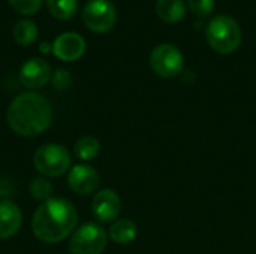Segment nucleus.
<instances>
[{"label":"nucleus","mask_w":256,"mask_h":254,"mask_svg":"<svg viewBox=\"0 0 256 254\" xmlns=\"http://www.w3.org/2000/svg\"><path fill=\"white\" fill-rule=\"evenodd\" d=\"M156 13L168 24H177L186 16L184 0H158Z\"/></svg>","instance_id":"ddd939ff"},{"label":"nucleus","mask_w":256,"mask_h":254,"mask_svg":"<svg viewBox=\"0 0 256 254\" xmlns=\"http://www.w3.org/2000/svg\"><path fill=\"white\" fill-rule=\"evenodd\" d=\"M188 6L194 15L200 18H207L214 10L216 1L214 0H188Z\"/></svg>","instance_id":"6ab92c4d"},{"label":"nucleus","mask_w":256,"mask_h":254,"mask_svg":"<svg viewBox=\"0 0 256 254\" xmlns=\"http://www.w3.org/2000/svg\"><path fill=\"white\" fill-rule=\"evenodd\" d=\"M8 1L16 12L22 15H33L42 6V0H8Z\"/></svg>","instance_id":"aec40b11"},{"label":"nucleus","mask_w":256,"mask_h":254,"mask_svg":"<svg viewBox=\"0 0 256 254\" xmlns=\"http://www.w3.org/2000/svg\"><path fill=\"white\" fill-rule=\"evenodd\" d=\"M82 19L94 33L110 31L117 19V12L110 0H90L82 9Z\"/></svg>","instance_id":"0eeeda50"},{"label":"nucleus","mask_w":256,"mask_h":254,"mask_svg":"<svg viewBox=\"0 0 256 254\" xmlns=\"http://www.w3.org/2000/svg\"><path fill=\"white\" fill-rule=\"evenodd\" d=\"M100 151V144L93 136H82L76 141L74 153L80 160H93Z\"/></svg>","instance_id":"dca6fc26"},{"label":"nucleus","mask_w":256,"mask_h":254,"mask_svg":"<svg viewBox=\"0 0 256 254\" xmlns=\"http://www.w3.org/2000/svg\"><path fill=\"white\" fill-rule=\"evenodd\" d=\"M100 177L98 171L88 165H76L70 169L68 175V184L76 195H92L98 190Z\"/></svg>","instance_id":"6e6552de"},{"label":"nucleus","mask_w":256,"mask_h":254,"mask_svg":"<svg viewBox=\"0 0 256 254\" xmlns=\"http://www.w3.org/2000/svg\"><path fill=\"white\" fill-rule=\"evenodd\" d=\"M39 51H40L42 54H48V52H52V45H50L48 42H42V43L39 45Z\"/></svg>","instance_id":"4be33fe9"},{"label":"nucleus","mask_w":256,"mask_h":254,"mask_svg":"<svg viewBox=\"0 0 256 254\" xmlns=\"http://www.w3.org/2000/svg\"><path fill=\"white\" fill-rule=\"evenodd\" d=\"M206 37L208 45L219 54L234 52L243 39L242 27L234 16L218 15L207 24Z\"/></svg>","instance_id":"7ed1b4c3"},{"label":"nucleus","mask_w":256,"mask_h":254,"mask_svg":"<svg viewBox=\"0 0 256 254\" xmlns=\"http://www.w3.org/2000/svg\"><path fill=\"white\" fill-rule=\"evenodd\" d=\"M33 165L45 178L60 177L70 168V153L62 144H45L36 150Z\"/></svg>","instance_id":"20e7f679"},{"label":"nucleus","mask_w":256,"mask_h":254,"mask_svg":"<svg viewBox=\"0 0 256 254\" xmlns=\"http://www.w3.org/2000/svg\"><path fill=\"white\" fill-rule=\"evenodd\" d=\"M150 66L156 75L162 78H172L183 72L184 57L177 46L171 43H160L150 54Z\"/></svg>","instance_id":"423d86ee"},{"label":"nucleus","mask_w":256,"mask_h":254,"mask_svg":"<svg viewBox=\"0 0 256 254\" xmlns=\"http://www.w3.org/2000/svg\"><path fill=\"white\" fill-rule=\"evenodd\" d=\"M122 210V201L112 189H104L98 192L92 202V211L94 217L102 223H110L118 217Z\"/></svg>","instance_id":"1a4fd4ad"},{"label":"nucleus","mask_w":256,"mask_h":254,"mask_svg":"<svg viewBox=\"0 0 256 254\" xmlns=\"http://www.w3.org/2000/svg\"><path fill=\"white\" fill-rule=\"evenodd\" d=\"M46 6L54 18L64 21L75 15L78 9V0H46Z\"/></svg>","instance_id":"f3484780"},{"label":"nucleus","mask_w":256,"mask_h":254,"mask_svg":"<svg viewBox=\"0 0 256 254\" xmlns=\"http://www.w3.org/2000/svg\"><path fill=\"white\" fill-rule=\"evenodd\" d=\"M78 225V213L75 207L63 198H51L33 214L32 231L33 235L46 244H56L66 240L75 232Z\"/></svg>","instance_id":"f257e3e1"},{"label":"nucleus","mask_w":256,"mask_h":254,"mask_svg":"<svg viewBox=\"0 0 256 254\" xmlns=\"http://www.w3.org/2000/svg\"><path fill=\"white\" fill-rule=\"evenodd\" d=\"M138 235L136 225L129 219H120L108 229V238L116 244H130Z\"/></svg>","instance_id":"4468645a"},{"label":"nucleus","mask_w":256,"mask_h":254,"mask_svg":"<svg viewBox=\"0 0 256 254\" xmlns=\"http://www.w3.org/2000/svg\"><path fill=\"white\" fill-rule=\"evenodd\" d=\"M51 103L38 93L28 91L16 96L6 112L9 127L20 136L32 138L45 132L52 123Z\"/></svg>","instance_id":"f03ea898"},{"label":"nucleus","mask_w":256,"mask_h":254,"mask_svg":"<svg viewBox=\"0 0 256 254\" xmlns=\"http://www.w3.org/2000/svg\"><path fill=\"white\" fill-rule=\"evenodd\" d=\"M22 225V213L10 199L0 201V240H9L18 234Z\"/></svg>","instance_id":"f8f14e48"},{"label":"nucleus","mask_w":256,"mask_h":254,"mask_svg":"<svg viewBox=\"0 0 256 254\" xmlns=\"http://www.w3.org/2000/svg\"><path fill=\"white\" fill-rule=\"evenodd\" d=\"M51 66L42 58H30L20 69V81L27 88H42L51 81Z\"/></svg>","instance_id":"9d476101"},{"label":"nucleus","mask_w":256,"mask_h":254,"mask_svg":"<svg viewBox=\"0 0 256 254\" xmlns=\"http://www.w3.org/2000/svg\"><path fill=\"white\" fill-rule=\"evenodd\" d=\"M108 234L96 223H86L75 229L69 241L70 254H102L106 249Z\"/></svg>","instance_id":"39448f33"},{"label":"nucleus","mask_w":256,"mask_h":254,"mask_svg":"<svg viewBox=\"0 0 256 254\" xmlns=\"http://www.w3.org/2000/svg\"><path fill=\"white\" fill-rule=\"evenodd\" d=\"M86 52V40L78 33H63L52 43V54L62 61H75Z\"/></svg>","instance_id":"9b49d317"},{"label":"nucleus","mask_w":256,"mask_h":254,"mask_svg":"<svg viewBox=\"0 0 256 254\" xmlns=\"http://www.w3.org/2000/svg\"><path fill=\"white\" fill-rule=\"evenodd\" d=\"M72 82V78H70V73L64 69H57L52 75H51V84L54 87V90H58V91H63L66 88H69Z\"/></svg>","instance_id":"412c9836"},{"label":"nucleus","mask_w":256,"mask_h":254,"mask_svg":"<svg viewBox=\"0 0 256 254\" xmlns=\"http://www.w3.org/2000/svg\"><path fill=\"white\" fill-rule=\"evenodd\" d=\"M28 192H30L32 198H34L36 201L45 202V201L52 198L54 187H52L51 181H48L45 177H38V178H33L30 181Z\"/></svg>","instance_id":"a211bd4d"},{"label":"nucleus","mask_w":256,"mask_h":254,"mask_svg":"<svg viewBox=\"0 0 256 254\" xmlns=\"http://www.w3.org/2000/svg\"><path fill=\"white\" fill-rule=\"evenodd\" d=\"M14 40L18 45L28 46L38 37V25L30 19H21L14 27Z\"/></svg>","instance_id":"2eb2a0df"}]
</instances>
